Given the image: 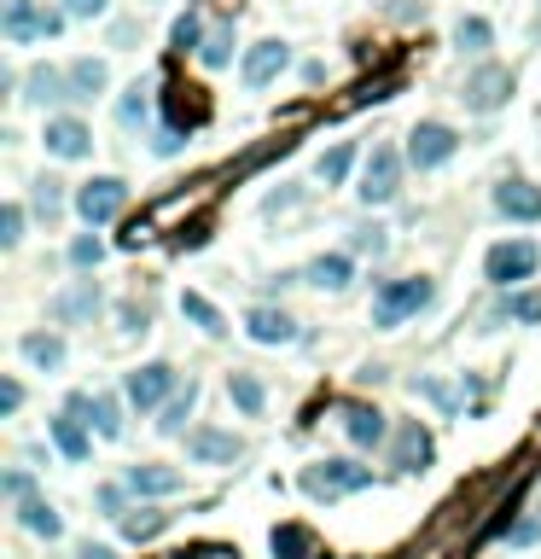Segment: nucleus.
Returning <instances> with one entry per match:
<instances>
[{"label": "nucleus", "instance_id": "obj_21", "mask_svg": "<svg viewBox=\"0 0 541 559\" xmlns=\"http://www.w3.org/2000/svg\"><path fill=\"white\" fill-rule=\"evenodd\" d=\"M24 88H29V94H24L29 106H59V99H71V76H64V71H53V64H36Z\"/></svg>", "mask_w": 541, "mask_h": 559}, {"label": "nucleus", "instance_id": "obj_8", "mask_svg": "<svg viewBox=\"0 0 541 559\" xmlns=\"http://www.w3.org/2000/svg\"><path fill=\"white\" fill-rule=\"evenodd\" d=\"M41 146L53 151V158H64V163H82L94 151V129L82 123V117H47Z\"/></svg>", "mask_w": 541, "mask_h": 559}, {"label": "nucleus", "instance_id": "obj_32", "mask_svg": "<svg viewBox=\"0 0 541 559\" xmlns=\"http://www.w3.org/2000/svg\"><path fill=\"white\" fill-rule=\"evenodd\" d=\"M169 531V513H151V507H134V513H123V536L128 542H151Z\"/></svg>", "mask_w": 541, "mask_h": 559}, {"label": "nucleus", "instance_id": "obj_29", "mask_svg": "<svg viewBox=\"0 0 541 559\" xmlns=\"http://www.w3.org/2000/svg\"><path fill=\"white\" fill-rule=\"evenodd\" d=\"M198 409V385L187 379V391H175V397H169L163 402V420H158V432L163 437H181V432H187V414Z\"/></svg>", "mask_w": 541, "mask_h": 559}, {"label": "nucleus", "instance_id": "obj_38", "mask_svg": "<svg viewBox=\"0 0 541 559\" xmlns=\"http://www.w3.org/2000/svg\"><path fill=\"white\" fill-rule=\"evenodd\" d=\"M64 210V193H59V181H36V216H47V222H53V216Z\"/></svg>", "mask_w": 541, "mask_h": 559}, {"label": "nucleus", "instance_id": "obj_6", "mask_svg": "<svg viewBox=\"0 0 541 559\" xmlns=\"http://www.w3.org/2000/svg\"><path fill=\"white\" fill-rule=\"evenodd\" d=\"M123 205H128V186L116 181V175H94V181L76 193V216H82L88 228L116 222V216H123Z\"/></svg>", "mask_w": 541, "mask_h": 559}, {"label": "nucleus", "instance_id": "obj_5", "mask_svg": "<svg viewBox=\"0 0 541 559\" xmlns=\"http://www.w3.org/2000/svg\"><path fill=\"white\" fill-rule=\"evenodd\" d=\"M454 151H460V134H454L448 123H437V117L414 123V134H408V163L414 169H443Z\"/></svg>", "mask_w": 541, "mask_h": 559}, {"label": "nucleus", "instance_id": "obj_27", "mask_svg": "<svg viewBox=\"0 0 541 559\" xmlns=\"http://www.w3.org/2000/svg\"><path fill=\"white\" fill-rule=\"evenodd\" d=\"M19 524H24L29 536H47V542H53V536L64 531L59 507H47V501H36V496H29V501H19Z\"/></svg>", "mask_w": 541, "mask_h": 559}, {"label": "nucleus", "instance_id": "obj_45", "mask_svg": "<svg viewBox=\"0 0 541 559\" xmlns=\"http://www.w3.org/2000/svg\"><path fill=\"white\" fill-rule=\"evenodd\" d=\"M541 536V519H524V524H513V548H524V542H536Z\"/></svg>", "mask_w": 541, "mask_h": 559}, {"label": "nucleus", "instance_id": "obj_3", "mask_svg": "<svg viewBox=\"0 0 541 559\" xmlns=\"http://www.w3.org/2000/svg\"><path fill=\"white\" fill-rule=\"evenodd\" d=\"M536 268H541L536 240H501V245H489V257H483L489 285H518V280H530Z\"/></svg>", "mask_w": 541, "mask_h": 559}, {"label": "nucleus", "instance_id": "obj_47", "mask_svg": "<svg viewBox=\"0 0 541 559\" xmlns=\"http://www.w3.org/2000/svg\"><path fill=\"white\" fill-rule=\"evenodd\" d=\"M99 507H106L111 519H123V489H99Z\"/></svg>", "mask_w": 541, "mask_h": 559}, {"label": "nucleus", "instance_id": "obj_42", "mask_svg": "<svg viewBox=\"0 0 541 559\" xmlns=\"http://www.w3.org/2000/svg\"><path fill=\"white\" fill-rule=\"evenodd\" d=\"M0 489H7V501H29V472H7Z\"/></svg>", "mask_w": 541, "mask_h": 559}, {"label": "nucleus", "instance_id": "obj_24", "mask_svg": "<svg viewBox=\"0 0 541 559\" xmlns=\"http://www.w3.org/2000/svg\"><path fill=\"white\" fill-rule=\"evenodd\" d=\"M355 280V268L344 251H332V257H315L309 263V285H320V292H344V285Z\"/></svg>", "mask_w": 541, "mask_h": 559}, {"label": "nucleus", "instance_id": "obj_28", "mask_svg": "<svg viewBox=\"0 0 541 559\" xmlns=\"http://www.w3.org/2000/svg\"><path fill=\"white\" fill-rule=\"evenodd\" d=\"M268 548H274V559H309L315 536H309V524H274V536H268Z\"/></svg>", "mask_w": 541, "mask_h": 559}, {"label": "nucleus", "instance_id": "obj_1", "mask_svg": "<svg viewBox=\"0 0 541 559\" xmlns=\"http://www.w3.org/2000/svg\"><path fill=\"white\" fill-rule=\"evenodd\" d=\"M437 303V280H426V275H408V280H384L379 285V297H373V327H402L408 315H419V309H431Z\"/></svg>", "mask_w": 541, "mask_h": 559}, {"label": "nucleus", "instance_id": "obj_34", "mask_svg": "<svg viewBox=\"0 0 541 559\" xmlns=\"http://www.w3.org/2000/svg\"><path fill=\"white\" fill-rule=\"evenodd\" d=\"M94 432L99 437H123V402H116L111 391L94 397Z\"/></svg>", "mask_w": 541, "mask_h": 559}, {"label": "nucleus", "instance_id": "obj_9", "mask_svg": "<svg viewBox=\"0 0 541 559\" xmlns=\"http://www.w3.org/2000/svg\"><path fill=\"white\" fill-rule=\"evenodd\" d=\"M437 461V437L419 426V420H402L396 437H391V466L396 472H426Z\"/></svg>", "mask_w": 541, "mask_h": 559}, {"label": "nucleus", "instance_id": "obj_18", "mask_svg": "<svg viewBox=\"0 0 541 559\" xmlns=\"http://www.w3.org/2000/svg\"><path fill=\"white\" fill-rule=\"evenodd\" d=\"M245 332L257 338V344H292L297 320L285 309H274V303H257V309H245Z\"/></svg>", "mask_w": 541, "mask_h": 559}, {"label": "nucleus", "instance_id": "obj_46", "mask_svg": "<svg viewBox=\"0 0 541 559\" xmlns=\"http://www.w3.org/2000/svg\"><path fill=\"white\" fill-rule=\"evenodd\" d=\"M355 245H361V251H384V228H361V233H355Z\"/></svg>", "mask_w": 541, "mask_h": 559}, {"label": "nucleus", "instance_id": "obj_11", "mask_svg": "<svg viewBox=\"0 0 541 559\" xmlns=\"http://www.w3.org/2000/svg\"><path fill=\"white\" fill-rule=\"evenodd\" d=\"M99 309H106V292H99L94 280H76V285H64V292L47 303V315L59 320V327H76V320H94Z\"/></svg>", "mask_w": 541, "mask_h": 559}, {"label": "nucleus", "instance_id": "obj_19", "mask_svg": "<svg viewBox=\"0 0 541 559\" xmlns=\"http://www.w3.org/2000/svg\"><path fill=\"white\" fill-rule=\"evenodd\" d=\"M123 489H128V496H175L181 472L175 466H158V461H140V466L123 472Z\"/></svg>", "mask_w": 541, "mask_h": 559}, {"label": "nucleus", "instance_id": "obj_15", "mask_svg": "<svg viewBox=\"0 0 541 559\" xmlns=\"http://www.w3.org/2000/svg\"><path fill=\"white\" fill-rule=\"evenodd\" d=\"M344 437L355 449H379L384 437H391V420L379 409H367V402H344Z\"/></svg>", "mask_w": 541, "mask_h": 559}, {"label": "nucleus", "instance_id": "obj_12", "mask_svg": "<svg viewBox=\"0 0 541 559\" xmlns=\"http://www.w3.org/2000/svg\"><path fill=\"white\" fill-rule=\"evenodd\" d=\"M187 454L198 466H233L245 454V443L233 432H222V426H198V432H187Z\"/></svg>", "mask_w": 541, "mask_h": 559}, {"label": "nucleus", "instance_id": "obj_44", "mask_svg": "<svg viewBox=\"0 0 541 559\" xmlns=\"http://www.w3.org/2000/svg\"><path fill=\"white\" fill-rule=\"evenodd\" d=\"M64 19H71V12H47V7H41V41H53L59 29H64Z\"/></svg>", "mask_w": 541, "mask_h": 559}, {"label": "nucleus", "instance_id": "obj_22", "mask_svg": "<svg viewBox=\"0 0 541 559\" xmlns=\"http://www.w3.org/2000/svg\"><path fill=\"white\" fill-rule=\"evenodd\" d=\"M19 350H24V362L41 367V373H59L64 367V338H53V332H24Z\"/></svg>", "mask_w": 541, "mask_h": 559}, {"label": "nucleus", "instance_id": "obj_31", "mask_svg": "<svg viewBox=\"0 0 541 559\" xmlns=\"http://www.w3.org/2000/svg\"><path fill=\"white\" fill-rule=\"evenodd\" d=\"M198 64H205V71H222V64H233V24H216V29H210L205 47H198Z\"/></svg>", "mask_w": 541, "mask_h": 559}, {"label": "nucleus", "instance_id": "obj_33", "mask_svg": "<svg viewBox=\"0 0 541 559\" xmlns=\"http://www.w3.org/2000/svg\"><path fill=\"white\" fill-rule=\"evenodd\" d=\"M454 47H466V53H489V47H495V29H489V19H460V24H454Z\"/></svg>", "mask_w": 541, "mask_h": 559}, {"label": "nucleus", "instance_id": "obj_36", "mask_svg": "<svg viewBox=\"0 0 541 559\" xmlns=\"http://www.w3.org/2000/svg\"><path fill=\"white\" fill-rule=\"evenodd\" d=\"M146 117H151V99H146L140 82H134V88L123 94V106H116V123H123V129H146Z\"/></svg>", "mask_w": 541, "mask_h": 559}, {"label": "nucleus", "instance_id": "obj_41", "mask_svg": "<svg viewBox=\"0 0 541 559\" xmlns=\"http://www.w3.org/2000/svg\"><path fill=\"white\" fill-rule=\"evenodd\" d=\"M106 7H111V0H64L71 19H106Z\"/></svg>", "mask_w": 541, "mask_h": 559}, {"label": "nucleus", "instance_id": "obj_13", "mask_svg": "<svg viewBox=\"0 0 541 559\" xmlns=\"http://www.w3.org/2000/svg\"><path fill=\"white\" fill-rule=\"evenodd\" d=\"M163 117H169L163 129H198V123L210 117V99H205V88H187V82H169V88H163Z\"/></svg>", "mask_w": 541, "mask_h": 559}, {"label": "nucleus", "instance_id": "obj_23", "mask_svg": "<svg viewBox=\"0 0 541 559\" xmlns=\"http://www.w3.org/2000/svg\"><path fill=\"white\" fill-rule=\"evenodd\" d=\"M64 76H71V99H99V94L111 88V71L99 59H76Z\"/></svg>", "mask_w": 541, "mask_h": 559}, {"label": "nucleus", "instance_id": "obj_48", "mask_svg": "<svg viewBox=\"0 0 541 559\" xmlns=\"http://www.w3.org/2000/svg\"><path fill=\"white\" fill-rule=\"evenodd\" d=\"M76 559H116V554L106 548V542H82V548H76Z\"/></svg>", "mask_w": 541, "mask_h": 559}, {"label": "nucleus", "instance_id": "obj_16", "mask_svg": "<svg viewBox=\"0 0 541 559\" xmlns=\"http://www.w3.org/2000/svg\"><path fill=\"white\" fill-rule=\"evenodd\" d=\"M0 36H7L12 47L41 41V12H36V0H0Z\"/></svg>", "mask_w": 541, "mask_h": 559}, {"label": "nucleus", "instance_id": "obj_39", "mask_svg": "<svg viewBox=\"0 0 541 559\" xmlns=\"http://www.w3.org/2000/svg\"><path fill=\"white\" fill-rule=\"evenodd\" d=\"M99 257H106V245H99L94 233H82V240H71V263H76V268H99Z\"/></svg>", "mask_w": 541, "mask_h": 559}, {"label": "nucleus", "instance_id": "obj_2", "mask_svg": "<svg viewBox=\"0 0 541 559\" xmlns=\"http://www.w3.org/2000/svg\"><path fill=\"white\" fill-rule=\"evenodd\" d=\"M373 484V466H355V461H315L303 466V489L315 501H337V496H355V489Z\"/></svg>", "mask_w": 541, "mask_h": 559}, {"label": "nucleus", "instance_id": "obj_10", "mask_svg": "<svg viewBox=\"0 0 541 559\" xmlns=\"http://www.w3.org/2000/svg\"><path fill=\"white\" fill-rule=\"evenodd\" d=\"M506 94H513V71H501V64H483V71H471L466 76V111H478V117H489V111H501L506 106Z\"/></svg>", "mask_w": 541, "mask_h": 559}, {"label": "nucleus", "instance_id": "obj_14", "mask_svg": "<svg viewBox=\"0 0 541 559\" xmlns=\"http://www.w3.org/2000/svg\"><path fill=\"white\" fill-rule=\"evenodd\" d=\"M285 64H292V47L268 36V41H257V47H250V53H245L239 76H245V88H268V82H274V76L285 71Z\"/></svg>", "mask_w": 541, "mask_h": 559}, {"label": "nucleus", "instance_id": "obj_7", "mask_svg": "<svg viewBox=\"0 0 541 559\" xmlns=\"http://www.w3.org/2000/svg\"><path fill=\"white\" fill-rule=\"evenodd\" d=\"M123 391H128V402H134L140 414H151L158 402L175 397L181 385H175V367H169V362H146V367H134V373H128V385H123Z\"/></svg>", "mask_w": 541, "mask_h": 559}, {"label": "nucleus", "instance_id": "obj_17", "mask_svg": "<svg viewBox=\"0 0 541 559\" xmlns=\"http://www.w3.org/2000/svg\"><path fill=\"white\" fill-rule=\"evenodd\" d=\"M495 210L506 222H541V186L530 181H501L495 186Z\"/></svg>", "mask_w": 541, "mask_h": 559}, {"label": "nucleus", "instance_id": "obj_35", "mask_svg": "<svg viewBox=\"0 0 541 559\" xmlns=\"http://www.w3.org/2000/svg\"><path fill=\"white\" fill-rule=\"evenodd\" d=\"M169 41H175V53H198V47H205V19H198V12H181L175 29H169Z\"/></svg>", "mask_w": 541, "mask_h": 559}, {"label": "nucleus", "instance_id": "obj_4", "mask_svg": "<svg viewBox=\"0 0 541 559\" xmlns=\"http://www.w3.org/2000/svg\"><path fill=\"white\" fill-rule=\"evenodd\" d=\"M361 205H391L402 193V151L396 146H373L367 151V169H361Z\"/></svg>", "mask_w": 541, "mask_h": 559}, {"label": "nucleus", "instance_id": "obj_30", "mask_svg": "<svg viewBox=\"0 0 541 559\" xmlns=\"http://www.w3.org/2000/svg\"><path fill=\"white\" fill-rule=\"evenodd\" d=\"M349 163H355V146H349V141H337L332 151H320V163H315V175H320V186H344V175H349Z\"/></svg>", "mask_w": 541, "mask_h": 559}, {"label": "nucleus", "instance_id": "obj_37", "mask_svg": "<svg viewBox=\"0 0 541 559\" xmlns=\"http://www.w3.org/2000/svg\"><path fill=\"white\" fill-rule=\"evenodd\" d=\"M506 320H524V327H541V292H513V297H506Z\"/></svg>", "mask_w": 541, "mask_h": 559}, {"label": "nucleus", "instance_id": "obj_20", "mask_svg": "<svg viewBox=\"0 0 541 559\" xmlns=\"http://www.w3.org/2000/svg\"><path fill=\"white\" fill-rule=\"evenodd\" d=\"M47 432H53V443H59L64 461H88V454H94V426H88V420H76L71 409H64Z\"/></svg>", "mask_w": 541, "mask_h": 559}, {"label": "nucleus", "instance_id": "obj_26", "mask_svg": "<svg viewBox=\"0 0 541 559\" xmlns=\"http://www.w3.org/2000/svg\"><path fill=\"white\" fill-rule=\"evenodd\" d=\"M228 397H233V409H239L245 420H257V414L268 409V391H262L257 373H233V379H228Z\"/></svg>", "mask_w": 541, "mask_h": 559}, {"label": "nucleus", "instance_id": "obj_40", "mask_svg": "<svg viewBox=\"0 0 541 559\" xmlns=\"http://www.w3.org/2000/svg\"><path fill=\"white\" fill-rule=\"evenodd\" d=\"M19 240H24V210H19V205H7V210H0V245L12 251Z\"/></svg>", "mask_w": 541, "mask_h": 559}, {"label": "nucleus", "instance_id": "obj_25", "mask_svg": "<svg viewBox=\"0 0 541 559\" xmlns=\"http://www.w3.org/2000/svg\"><path fill=\"white\" fill-rule=\"evenodd\" d=\"M181 315L193 320L205 338H228V320H222V309H216L210 297H198V292H181Z\"/></svg>", "mask_w": 541, "mask_h": 559}, {"label": "nucleus", "instance_id": "obj_43", "mask_svg": "<svg viewBox=\"0 0 541 559\" xmlns=\"http://www.w3.org/2000/svg\"><path fill=\"white\" fill-rule=\"evenodd\" d=\"M19 402H24V385L7 379V385H0V414H19Z\"/></svg>", "mask_w": 541, "mask_h": 559}]
</instances>
